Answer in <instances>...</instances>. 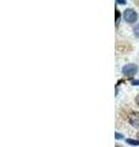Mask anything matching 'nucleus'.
Returning a JSON list of instances; mask_svg holds the SVG:
<instances>
[{"instance_id": "nucleus-4", "label": "nucleus", "mask_w": 139, "mask_h": 147, "mask_svg": "<svg viewBox=\"0 0 139 147\" xmlns=\"http://www.w3.org/2000/svg\"><path fill=\"white\" fill-rule=\"evenodd\" d=\"M127 144L129 145H132V146H139V141L138 140H133V139H127L126 140Z\"/></svg>"}, {"instance_id": "nucleus-11", "label": "nucleus", "mask_w": 139, "mask_h": 147, "mask_svg": "<svg viewBox=\"0 0 139 147\" xmlns=\"http://www.w3.org/2000/svg\"><path fill=\"white\" fill-rule=\"evenodd\" d=\"M116 147H118V146H116Z\"/></svg>"}, {"instance_id": "nucleus-6", "label": "nucleus", "mask_w": 139, "mask_h": 147, "mask_svg": "<svg viewBox=\"0 0 139 147\" xmlns=\"http://www.w3.org/2000/svg\"><path fill=\"white\" fill-rule=\"evenodd\" d=\"M118 21H120V11L116 10V25L118 24Z\"/></svg>"}, {"instance_id": "nucleus-8", "label": "nucleus", "mask_w": 139, "mask_h": 147, "mask_svg": "<svg viewBox=\"0 0 139 147\" xmlns=\"http://www.w3.org/2000/svg\"><path fill=\"white\" fill-rule=\"evenodd\" d=\"M132 85H134V86H139V80H133V81H132Z\"/></svg>"}, {"instance_id": "nucleus-7", "label": "nucleus", "mask_w": 139, "mask_h": 147, "mask_svg": "<svg viewBox=\"0 0 139 147\" xmlns=\"http://www.w3.org/2000/svg\"><path fill=\"white\" fill-rule=\"evenodd\" d=\"M115 139L116 140H121V139H123V136L121 134H117V132H116V134H115Z\"/></svg>"}, {"instance_id": "nucleus-9", "label": "nucleus", "mask_w": 139, "mask_h": 147, "mask_svg": "<svg viewBox=\"0 0 139 147\" xmlns=\"http://www.w3.org/2000/svg\"><path fill=\"white\" fill-rule=\"evenodd\" d=\"M116 4H126V1H124V0H117V1H116Z\"/></svg>"}, {"instance_id": "nucleus-1", "label": "nucleus", "mask_w": 139, "mask_h": 147, "mask_svg": "<svg viewBox=\"0 0 139 147\" xmlns=\"http://www.w3.org/2000/svg\"><path fill=\"white\" fill-rule=\"evenodd\" d=\"M123 17H124V21L128 22V24H134L138 18V15L133 9H127L123 13Z\"/></svg>"}, {"instance_id": "nucleus-10", "label": "nucleus", "mask_w": 139, "mask_h": 147, "mask_svg": "<svg viewBox=\"0 0 139 147\" xmlns=\"http://www.w3.org/2000/svg\"><path fill=\"white\" fill-rule=\"evenodd\" d=\"M136 103H137V104L139 105V94H138L137 97H136Z\"/></svg>"}, {"instance_id": "nucleus-5", "label": "nucleus", "mask_w": 139, "mask_h": 147, "mask_svg": "<svg viewBox=\"0 0 139 147\" xmlns=\"http://www.w3.org/2000/svg\"><path fill=\"white\" fill-rule=\"evenodd\" d=\"M133 32H134V36H136V37H138V38H139V24H138L136 27H134Z\"/></svg>"}, {"instance_id": "nucleus-3", "label": "nucleus", "mask_w": 139, "mask_h": 147, "mask_svg": "<svg viewBox=\"0 0 139 147\" xmlns=\"http://www.w3.org/2000/svg\"><path fill=\"white\" fill-rule=\"evenodd\" d=\"M129 123H131L133 126L139 127V113L138 112H134L129 115Z\"/></svg>"}, {"instance_id": "nucleus-2", "label": "nucleus", "mask_w": 139, "mask_h": 147, "mask_svg": "<svg viewBox=\"0 0 139 147\" xmlns=\"http://www.w3.org/2000/svg\"><path fill=\"white\" fill-rule=\"evenodd\" d=\"M138 71V67L136 64H127V65H124L122 67V74L126 76H133L136 75Z\"/></svg>"}]
</instances>
